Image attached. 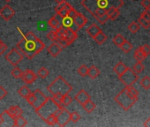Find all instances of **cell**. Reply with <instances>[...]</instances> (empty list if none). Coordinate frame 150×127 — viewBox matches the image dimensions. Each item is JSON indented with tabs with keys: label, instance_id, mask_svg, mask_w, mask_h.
<instances>
[{
	"label": "cell",
	"instance_id": "836d02e7",
	"mask_svg": "<svg viewBox=\"0 0 150 127\" xmlns=\"http://www.w3.org/2000/svg\"><path fill=\"white\" fill-rule=\"evenodd\" d=\"M132 70H133L137 74L141 73L143 72V70H144V66H143L142 62L137 61V63L135 64V65L133 66V67H132Z\"/></svg>",
	"mask_w": 150,
	"mask_h": 127
},
{
	"label": "cell",
	"instance_id": "ba28073f",
	"mask_svg": "<svg viewBox=\"0 0 150 127\" xmlns=\"http://www.w3.org/2000/svg\"><path fill=\"white\" fill-rule=\"evenodd\" d=\"M118 78H119V80L125 87H129V86H132L137 81L138 74L132 68H127V70L123 74L118 76Z\"/></svg>",
	"mask_w": 150,
	"mask_h": 127
},
{
	"label": "cell",
	"instance_id": "ffe728a7",
	"mask_svg": "<svg viewBox=\"0 0 150 127\" xmlns=\"http://www.w3.org/2000/svg\"><path fill=\"white\" fill-rule=\"evenodd\" d=\"M108 16H109V19L110 20H115L118 18V16L120 15V11H119V8L117 7H110L109 8L107 11H106Z\"/></svg>",
	"mask_w": 150,
	"mask_h": 127
},
{
	"label": "cell",
	"instance_id": "30bf717a",
	"mask_svg": "<svg viewBox=\"0 0 150 127\" xmlns=\"http://www.w3.org/2000/svg\"><path fill=\"white\" fill-rule=\"evenodd\" d=\"M57 118V125L65 126L71 121V112H69L65 107H61L56 113Z\"/></svg>",
	"mask_w": 150,
	"mask_h": 127
},
{
	"label": "cell",
	"instance_id": "b9f144b4",
	"mask_svg": "<svg viewBox=\"0 0 150 127\" xmlns=\"http://www.w3.org/2000/svg\"><path fill=\"white\" fill-rule=\"evenodd\" d=\"M47 38L50 40V41H52V42H56L57 40V32L54 30V31H50L47 34Z\"/></svg>",
	"mask_w": 150,
	"mask_h": 127
},
{
	"label": "cell",
	"instance_id": "d6a6232c",
	"mask_svg": "<svg viewBox=\"0 0 150 127\" xmlns=\"http://www.w3.org/2000/svg\"><path fill=\"white\" fill-rule=\"evenodd\" d=\"M72 98L69 95H63L62 98H61V103H62V106L65 107V106H68L70 105L71 102H72Z\"/></svg>",
	"mask_w": 150,
	"mask_h": 127
},
{
	"label": "cell",
	"instance_id": "f35d334b",
	"mask_svg": "<svg viewBox=\"0 0 150 127\" xmlns=\"http://www.w3.org/2000/svg\"><path fill=\"white\" fill-rule=\"evenodd\" d=\"M81 116L77 111H73L71 113V121H72L73 123H78L81 120Z\"/></svg>",
	"mask_w": 150,
	"mask_h": 127
},
{
	"label": "cell",
	"instance_id": "9a60e30c",
	"mask_svg": "<svg viewBox=\"0 0 150 127\" xmlns=\"http://www.w3.org/2000/svg\"><path fill=\"white\" fill-rule=\"evenodd\" d=\"M74 99L76 100L78 103H80L81 105H83L84 103H86L88 101L90 100V95H88V92L81 89V91H79V93H77L76 95H75Z\"/></svg>",
	"mask_w": 150,
	"mask_h": 127
},
{
	"label": "cell",
	"instance_id": "8d00e7d4",
	"mask_svg": "<svg viewBox=\"0 0 150 127\" xmlns=\"http://www.w3.org/2000/svg\"><path fill=\"white\" fill-rule=\"evenodd\" d=\"M88 68L85 65H82V66H81L78 68L77 72H78V73H79L81 76L85 77V76L88 75Z\"/></svg>",
	"mask_w": 150,
	"mask_h": 127
},
{
	"label": "cell",
	"instance_id": "7a4b0ae2",
	"mask_svg": "<svg viewBox=\"0 0 150 127\" xmlns=\"http://www.w3.org/2000/svg\"><path fill=\"white\" fill-rule=\"evenodd\" d=\"M139 91L133 87H125L119 94L115 96V102L125 110H129L138 101Z\"/></svg>",
	"mask_w": 150,
	"mask_h": 127
},
{
	"label": "cell",
	"instance_id": "f546056e",
	"mask_svg": "<svg viewBox=\"0 0 150 127\" xmlns=\"http://www.w3.org/2000/svg\"><path fill=\"white\" fill-rule=\"evenodd\" d=\"M139 84H140V86H141L144 89H146V90L150 89V77H148V76L143 77V78L141 79Z\"/></svg>",
	"mask_w": 150,
	"mask_h": 127
},
{
	"label": "cell",
	"instance_id": "4dcf8cb0",
	"mask_svg": "<svg viewBox=\"0 0 150 127\" xmlns=\"http://www.w3.org/2000/svg\"><path fill=\"white\" fill-rule=\"evenodd\" d=\"M122 50H123V52H125V53H129L131 50H132V43L130 42H128V41H125L122 44H121V46L119 47Z\"/></svg>",
	"mask_w": 150,
	"mask_h": 127
},
{
	"label": "cell",
	"instance_id": "1f68e13d",
	"mask_svg": "<svg viewBox=\"0 0 150 127\" xmlns=\"http://www.w3.org/2000/svg\"><path fill=\"white\" fill-rule=\"evenodd\" d=\"M139 28H140V26H139V24L138 22H136V21H132V22H131V23L128 25V29H129V31H130L131 33H132V34L137 33V32L139 30Z\"/></svg>",
	"mask_w": 150,
	"mask_h": 127
},
{
	"label": "cell",
	"instance_id": "9c48e42d",
	"mask_svg": "<svg viewBox=\"0 0 150 127\" xmlns=\"http://www.w3.org/2000/svg\"><path fill=\"white\" fill-rule=\"evenodd\" d=\"M24 56L18 49H13L6 55V59L13 66H16L22 61Z\"/></svg>",
	"mask_w": 150,
	"mask_h": 127
},
{
	"label": "cell",
	"instance_id": "f6af8a7d",
	"mask_svg": "<svg viewBox=\"0 0 150 127\" xmlns=\"http://www.w3.org/2000/svg\"><path fill=\"white\" fill-rule=\"evenodd\" d=\"M6 49H7V46L1 40H0V56H1L6 52Z\"/></svg>",
	"mask_w": 150,
	"mask_h": 127
},
{
	"label": "cell",
	"instance_id": "603a6c76",
	"mask_svg": "<svg viewBox=\"0 0 150 127\" xmlns=\"http://www.w3.org/2000/svg\"><path fill=\"white\" fill-rule=\"evenodd\" d=\"M28 124V121L26 118H24L22 116H19L15 118H13V126H17V127H23Z\"/></svg>",
	"mask_w": 150,
	"mask_h": 127
},
{
	"label": "cell",
	"instance_id": "4316f807",
	"mask_svg": "<svg viewBox=\"0 0 150 127\" xmlns=\"http://www.w3.org/2000/svg\"><path fill=\"white\" fill-rule=\"evenodd\" d=\"M31 93H32L31 90H30L27 86H22V87L18 90V94H19L21 97H23V98H25V99H27V98L29 96V95H30Z\"/></svg>",
	"mask_w": 150,
	"mask_h": 127
},
{
	"label": "cell",
	"instance_id": "4fadbf2b",
	"mask_svg": "<svg viewBox=\"0 0 150 127\" xmlns=\"http://www.w3.org/2000/svg\"><path fill=\"white\" fill-rule=\"evenodd\" d=\"M15 15V11L8 5L5 6L0 9V16H1L5 20H10Z\"/></svg>",
	"mask_w": 150,
	"mask_h": 127
},
{
	"label": "cell",
	"instance_id": "2e32d148",
	"mask_svg": "<svg viewBox=\"0 0 150 127\" xmlns=\"http://www.w3.org/2000/svg\"><path fill=\"white\" fill-rule=\"evenodd\" d=\"M63 49V47L57 42H54L53 43H51L49 47H48V52L53 56V57H56L57 56L61 51Z\"/></svg>",
	"mask_w": 150,
	"mask_h": 127
},
{
	"label": "cell",
	"instance_id": "ee69618b",
	"mask_svg": "<svg viewBox=\"0 0 150 127\" xmlns=\"http://www.w3.org/2000/svg\"><path fill=\"white\" fill-rule=\"evenodd\" d=\"M7 95V91L2 86H0V100H3Z\"/></svg>",
	"mask_w": 150,
	"mask_h": 127
},
{
	"label": "cell",
	"instance_id": "44dd1931",
	"mask_svg": "<svg viewBox=\"0 0 150 127\" xmlns=\"http://www.w3.org/2000/svg\"><path fill=\"white\" fill-rule=\"evenodd\" d=\"M127 68L128 67L126 66V65H125L123 62H118L117 65L113 67V71L115 72V73L117 76H120L121 74H123L127 70Z\"/></svg>",
	"mask_w": 150,
	"mask_h": 127
},
{
	"label": "cell",
	"instance_id": "3957f363",
	"mask_svg": "<svg viewBox=\"0 0 150 127\" xmlns=\"http://www.w3.org/2000/svg\"><path fill=\"white\" fill-rule=\"evenodd\" d=\"M81 5L93 15L97 11H107L112 6L120 8L124 2L123 0H82Z\"/></svg>",
	"mask_w": 150,
	"mask_h": 127
},
{
	"label": "cell",
	"instance_id": "7dc6e473",
	"mask_svg": "<svg viewBox=\"0 0 150 127\" xmlns=\"http://www.w3.org/2000/svg\"><path fill=\"white\" fill-rule=\"evenodd\" d=\"M4 123H5L4 116H3V115H2V114H0V126H1Z\"/></svg>",
	"mask_w": 150,
	"mask_h": 127
},
{
	"label": "cell",
	"instance_id": "ab89813d",
	"mask_svg": "<svg viewBox=\"0 0 150 127\" xmlns=\"http://www.w3.org/2000/svg\"><path fill=\"white\" fill-rule=\"evenodd\" d=\"M138 22H139V26L143 27V28H146V29L148 28H150V21H148V20H145V19H143V18H141V17L139 18Z\"/></svg>",
	"mask_w": 150,
	"mask_h": 127
},
{
	"label": "cell",
	"instance_id": "d4e9b609",
	"mask_svg": "<svg viewBox=\"0 0 150 127\" xmlns=\"http://www.w3.org/2000/svg\"><path fill=\"white\" fill-rule=\"evenodd\" d=\"M107 35L103 32V31H101V32H99L93 39L96 42V43L97 44H99V45H102V44H103L106 41H107Z\"/></svg>",
	"mask_w": 150,
	"mask_h": 127
},
{
	"label": "cell",
	"instance_id": "f907efd6",
	"mask_svg": "<svg viewBox=\"0 0 150 127\" xmlns=\"http://www.w3.org/2000/svg\"><path fill=\"white\" fill-rule=\"evenodd\" d=\"M6 2H10V1H11V0H6Z\"/></svg>",
	"mask_w": 150,
	"mask_h": 127
},
{
	"label": "cell",
	"instance_id": "ac0fdd59",
	"mask_svg": "<svg viewBox=\"0 0 150 127\" xmlns=\"http://www.w3.org/2000/svg\"><path fill=\"white\" fill-rule=\"evenodd\" d=\"M61 26L63 28H70V29H71L73 31H75L74 28H73V27H75V28H76L79 30V28L76 27V25L74 24L72 18L70 17V16H68V15L65 16V17H64V18H62V20H61Z\"/></svg>",
	"mask_w": 150,
	"mask_h": 127
},
{
	"label": "cell",
	"instance_id": "681fc988",
	"mask_svg": "<svg viewBox=\"0 0 150 127\" xmlns=\"http://www.w3.org/2000/svg\"><path fill=\"white\" fill-rule=\"evenodd\" d=\"M54 1L57 4H60V3H63V2H65L66 0H54Z\"/></svg>",
	"mask_w": 150,
	"mask_h": 127
},
{
	"label": "cell",
	"instance_id": "bcb514c9",
	"mask_svg": "<svg viewBox=\"0 0 150 127\" xmlns=\"http://www.w3.org/2000/svg\"><path fill=\"white\" fill-rule=\"evenodd\" d=\"M140 5L145 9H149L150 8V0H142L140 2Z\"/></svg>",
	"mask_w": 150,
	"mask_h": 127
},
{
	"label": "cell",
	"instance_id": "7bdbcfd3",
	"mask_svg": "<svg viewBox=\"0 0 150 127\" xmlns=\"http://www.w3.org/2000/svg\"><path fill=\"white\" fill-rule=\"evenodd\" d=\"M140 17L150 21V9H145V11L141 13Z\"/></svg>",
	"mask_w": 150,
	"mask_h": 127
},
{
	"label": "cell",
	"instance_id": "60d3db41",
	"mask_svg": "<svg viewBox=\"0 0 150 127\" xmlns=\"http://www.w3.org/2000/svg\"><path fill=\"white\" fill-rule=\"evenodd\" d=\"M139 49L147 56L148 55H150V46L149 45H147V44H143V45H141L140 47H139Z\"/></svg>",
	"mask_w": 150,
	"mask_h": 127
},
{
	"label": "cell",
	"instance_id": "d590c367",
	"mask_svg": "<svg viewBox=\"0 0 150 127\" xmlns=\"http://www.w3.org/2000/svg\"><path fill=\"white\" fill-rule=\"evenodd\" d=\"M22 71L20 69V68H18V67H15L14 66V68L12 70V72H11V74H12V76L13 77V78H15V79H21V75H22Z\"/></svg>",
	"mask_w": 150,
	"mask_h": 127
},
{
	"label": "cell",
	"instance_id": "277c9868",
	"mask_svg": "<svg viewBox=\"0 0 150 127\" xmlns=\"http://www.w3.org/2000/svg\"><path fill=\"white\" fill-rule=\"evenodd\" d=\"M47 90L52 95V96H63L69 95L71 92L72 87L62 76H57L48 86Z\"/></svg>",
	"mask_w": 150,
	"mask_h": 127
},
{
	"label": "cell",
	"instance_id": "c3c4849f",
	"mask_svg": "<svg viewBox=\"0 0 150 127\" xmlns=\"http://www.w3.org/2000/svg\"><path fill=\"white\" fill-rule=\"evenodd\" d=\"M144 126H148V127H150V117L144 123Z\"/></svg>",
	"mask_w": 150,
	"mask_h": 127
},
{
	"label": "cell",
	"instance_id": "6da1fadb",
	"mask_svg": "<svg viewBox=\"0 0 150 127\" xmlns=\"http://www.w3.org/2000/svg\"><path fill=\"white\" fill-rule=\"evenodd\" d=\"M44 48V43L32 32L27 33L17 44V49L29 60L33 59Z\"/></svg>",
	"mask_w": 150,
	"mask_h": 127
},
{
	"label": "cell",
	"instance_id": "5b68a950",
	"mask_svg": "<svg viewBox=\"0 0 150 127\" xmlns=\"http://www.w3.org/2000/svg\"><path fill=\"white\" fill-rule=\"evenodd\" d=\"M55 31L57 32L56 42H58L63 47V49L69 46L70 44H71L78 37L76 31H73L70 28H63L62 26L60 28L55 29Z\"/></svg>",
	"mask_w": 150,
	"mask_h": 127
},
{
	"label": "cell",
	"instance_id": "7402d4cb",
	"mask_svg": "<svg viewBox=\"0 0 150 127\" xmlns=\"http://www.w3.org/2000/svg\"><path fill=\"white\" fill-rule=\"evenodd\" d=\"M101 28L96 24V23H92L88 28H87V33L89 36H91L92 38H94L99 32H101Z\"/></svg>",
	"mask_w": 150,
	"mask_h": 127
},
{
	"label": "cell",
	"instance_id": "e0dca14e",
	"mask_svg": "<svg viewBox=\"0 0 150 127\" xmlns=\"http://www.w3.org/2000/svg\"><path fill=\"white\" fill-rule=\"evenodd\" d=\"M12 118H15L19 116H22L23 114V111L22 109H21L20 106L18 105H13V106H11L10 108H8L6 110H5Z\"/></svg>",
	"mask_w": 150,
	"mask_h": 127
},
{
	"label": "cell",
	"instance_id": "484cf974",
	"mask_svg": "<svg viewBox=\"0 0 150 127\" xmlns=\"http://www.w3.org/2000/svg\"><path fill=\"white\" fill-rule=\"evenodd\" d=\"M82 107H83V109H84L88 113H91V112H93V111L96 109V103H95L94 102H92L91 99H90V100L88 101L86 103H84V104L82 105Z\"/></svg>",
	"mask_w": 150,
	"mask_h": 127
},
{
	"label": "cell",
	"instance_id": "5bb4252c",
	"mask_svg": "<svg viewBox=\"0 0 150 127\" xmlns=\"http://www.w3.org/2000/svg\"><path fill=\"white\" fill-rule=\"evenodd\" d=\"M72 20H73L74 24L76 25V27L79 28V30L81 29L86 25V23L88 22V19L82 13H78V12L73 15Z\"/></svg>",
	"mask_w": 150,
	"mask_h": 127
},
{
	"label": "cell",
	"instance_id": "8fae6325",
	"mask_svg": "<svg viewBox=\"0 0 150 127\" xmlns=\"http://www.w3.org/2000/svg\"><path fill=\"white\" fill-rule=\"evenodd\" d=\"M71 8H72V6L65 1V2L57 4V6L55 7V11H56L57 14H58L61 18H64L68 15V13L70 12V10Z\"/></svg>",
	"mask_w": 150,
	"mask_h": 127
},
{
	"label": "cell",
	"instance_id": "f1b7e54d",
	"mask_svg": "<svg viewBox=\"0 0 150 127\" xmlns=\"http://www.w3.org/2000/svg\"><path fill=\"white\" fill-rule=\"evenodd\" d=\"M146 56L139 49V48H138V49L135 50V52H134V58H135L137 61L142 62V61H144V60L146 59Z\"/></svg>",
	"mask_w": 150,
	"mask_h": 127
},
{
	"label": "cell",
	"instance_id": "8992f818",
	"mask_svg": "<svg viewBox=\"0 0 150 127\" xmlns=\"http://www.w3.org/2000/svg\"><path fill=\"white\" fill-rule=\"evenodd\" d=\"M60 108L61 106L57 105L52 97H48L45 102L42 105H41L37 109H35V112L43 121H45L50 116L55 115Z\"/></svg>",
	"mask_w": 150,
	"mask_h": 127
},
{
	"label": "cell",
	"instance_id": "83f0119b",
	"mask_svg": "<svg viewBox=\"0 0 150 127\" xmlns=\"http://www.w3.org/2000/svg\"><path fill=\"white\" fill-rule=\"evenodd\" d=\"M125 41V36H124L123 35H121V34L116 35L113 37V39H112L113 43H114L116 46H117V47H120L121 44H122Z\"/></svg>",
	"mask_w": 150,
	"mask_h": 127
},
{
	"label": "cell",
	"instance_id": "cb8c5ba5",
	"mask_svg": "<svg viewBox=\"0 0 150 127\" xmlns=\"http://www.w3.org/2000/svg\"><path fill=\"white\" fill-rule=\"evenodd\" d=\"M88 75L89 76L90 79L95 80V79H96L100 75V71H99V69L96 66H91L88 69Z\"/></svg>",
	"mask_w": 150,
	"mask_h": 127
},
{
	"label": "cell",
	"instance_id": "e575fe53",
	"mask_svg": "<svg viewBox=\"0 0 150 127\" xmlns=\"http://www.w3.org/2000/svg\"><path fill=\"white\" fill-rule=\"evenodd\" d=\"M49 70L46 67H41L37 72V76L41 79H46L49 75Z\"/></svg>",
	"mask_w": 150,
	"mask_h": 127
},
{
	"label": "cell",
	"instance_id": "7c38bea8",
	"mask_svg": "<svg viewBox=\"0 0 150 127\" xmlns=\"http://www.w3.org/2000/svg\"><path fill=\"white\" fill-rule=\"evenodd\" d=\"M37 75L32 71V70H26L22 73V75L21 77V79L22 80V81H24L26 84H32L34 83L36 79H37Z\"/></svg>",
	"mask_w": 150,
	"mask_h": 127
},
{
	"label": "cell",
	"instance_id": "d6986e66",
	"mask_svg": "<svg viewBox=\"0 0 150 127\" xmlns=\"http://www.w3.org/2000/svg\"><path fill=\"white\" fill-rule=\"evenodd\" d=\"M61 20H62V18L58 14H57V15L51 17L49 20L48 23L53 29H57L61 27Z\"/></svg>",
	"mask_w": 150,
	"mask_h": 127
},
{
	"label": "cell",
	"instance_id": "52a82bcc",
	"mask_svg": "<svg viewBox=\"0 0 150 127\" xmlns=\"http://www.w3.org/2000/svg\"><path fill=\"white\" fill-rule=\"evenodd\" d=\"M47 99L48 97L45 96V95L40 89H36L32 92L26 100L30 105H32V107H34L35 109H37L41 105L45 102Z\"/></svg>",
	"mask_w": 150,
	"mask_h": 127
},
{
	"label": "cell",
	"instance_id": "74e56055",
	"mask_svg": "<svg viewBox=\"0 0 150 127\" xmlns=\"http://www.w3.org/2000/svg\"><path fill=\"white\" fill-rule=\"evenodd\" d=\"M45 122H46L49 125H51V126L57 124V118L56 114H55V115H53V116H50L48 119H46V120H45Z\"/></svg>",
	"mask_w": 150,
	"mask_h": 127
}]
</instances>
